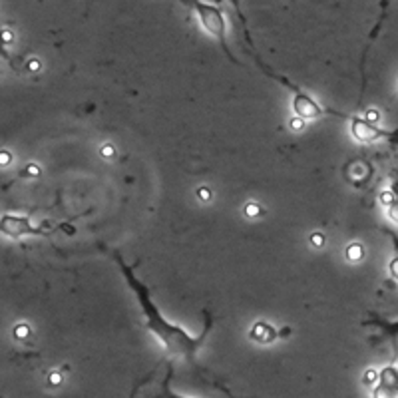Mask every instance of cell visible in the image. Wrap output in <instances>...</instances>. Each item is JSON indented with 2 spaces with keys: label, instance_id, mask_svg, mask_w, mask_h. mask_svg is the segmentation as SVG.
I'll list each match as a JSON object with an SVG mask.
<instances>
[{
  "label": "cell",
  "instance_id": "1",
  "mask_svg": "<svg viewBox=\"0 0 398 398\" xmlns=\"http://www.w3.org/2000/svg\"><path fill=\"white\" fill-rule=\"evenodd\" d=\"M112 257H114L116 265L120 267V271L124 275L127 287L136 295V301H138V305L142 308L145 330H149L156 337V341L160 343L163 352L169 359H181V361L185 362H195L197 352L201 350V346L205 344L209 333H211V328H213V319L209 317V313H205V325H203V330L199 335L187 333L183 326L171 323L162 311H160V307L156 305V301L151 299L149 289L136 277L131 265H127L126 261L122 259V255L112 253Z\"/></svg>",
  "mask_w": 398,
  "mask_h": 398
},
{
  "label": "cell",
  "instance_id": "2",
  "mask_svg": "<svg viewBox=\"0 0 398 398\" xmlns=\"http://www.w3.org/2000/svg\"><path fill=\"white\" fill-rule=\"evenodd\" d=\"M178 2L183 4L185 8H189L197 16L201 28L211 38L217 40L221 48L225 50V54L231 56L229 46H227V20H225V14L217 4H211V2H205V0H178Z\"/></svg>",
  "mask_w": 398,
  "mask_h": 398
},
{
  "label": "cell",
  "instance_id": "3",
  "mask_svg": "<svg viewBox=\"0 0 398 398\" xmlns=\"http://www.w3.org/2000/svg\"><path fill=\"white\" fill-rule=\"evenodd\" d=\"M267 72L271 74L275 80H279L281 84H285L289 92L293 94V98H291V106H293V114L299 118V120H303V122H315V120H319V118H323L325 114H339V112H333V109H326L317 98H313L308 92H305L303 88H299V86H295V84H291L289 80H285L283 76H277V74H273L269 68H265Z\"/></svg>",
  "mask_w": 398,
  "mask_h": 398
},
{
  "label": "cell",
  "instance_id": "4",
  "mask_svg": "<svg viewBox=\"0 0 398 398\" xmlns=\"http://www.w3.org/2000/svg\"><path fill=\"white\" fill-rule=\"evenodd\" d=\"M42 229L32 223V219L26 215H16V213H4L0 217V235L8 239H20L26 235H38Z\"/></svg>",
  "mask_w": 398,
  "mask_h": 398
},
{
  "label": "cell",
  "instance_id": "5",
  "mask_svg": "<svg viewBox=\"0 0 398 398\" xmlns=\"http://www.w3.org/2000/svg\"><path fill=\"white\" fill-rule=\"evenodd\" d=\"M348 129H350V136L359 142V144H374V142H380L386 138V129L368 120V118H361V116H350L348 118Z\"/></svg>",
  "mask_w": 398,
  "mask_h": 398
},
{
  "label": "cell",
  "instance_id": "6",
  "mask_svg": "<svg viewBox=\"0 0 398 398\" xmlns=\"http://www.w3.org/2000/svg\"><path fill=\"white\" fill-rule=\"evenodd\" d=\"M372 398H398V366L380 368L372 384Z\"/></svg>",
  "mask_w": 398,
  "mask_h": 398
},
{
  "label": "cell",
  "instance_id": "7",
  "mask_svg": "<svg viewBox=\"0 0 398 398\" xmlns=\"http://www.w3.org/2000/svg\"><path fill=\"white\" fill-rule=\"evenodd\" d=\"M171 366L167 368V374H165V379H163V382H162V386H160V390L153 394L151 398H189V396H183V394H178L171 386H169V382H171Z\"/></svg>",
  "mask_w": 398,
  "mask_h": 398
},
{
  "label": "cell",
  "instance_id": "8",
  "mask_svg": "<svg viewBox=\"0 0 398 398\" xmlns=\"http://www.w3.org/2000/svg\"><path fill=\"white\" fill-rule=\"evenodd\" d=\"M362 257H364V247H362L361 243H350L346 247V259L350 263H359Z\"/></svg>",
  "mask_w": 398,
  "mask_h": 398
},
{
  "label": "cell",
  "instance_id": "9",
  "mask_svg": "<svg viewBox=\"0 0 398 398\" xmlns=\"http://www.w3.org/2000/svg\"><path fill=\"white\" fill-rule=\"evenodd\" d=\"M14 339H18V341H28L30 339V335H32V330H30V326L26 325V323H18V325H14Z\"/></svg>",
  "mask_w": 398,
  "mask_h": 398
},
{
  "label": "cell",
  "instance_id": "10",
  "mask_svg": "<svg viewBox=\"0 0 398 398\" xmlns=\"http://www.w3.org/2000/svg\"><path fill=\"white\" fill-rule=\"evenodd\" d=\"M12 163V153L8 149H0V167H6Z\"/></svg>",
  "mask_w": 398,
  "mask_h": 398
},
{
  "label": "cell",
  "instance_id": "11",
  "mask_svg": "<svg viewBox=\"0 0 398 398\" xmlns=\"http://www.w3.org/2000/svg\"><path fill=\"white\" fill-rule=\"evenodd\" d=\"M388 271L392 275V279H396L398 281V255L390 261V265H388Z\"/></svg>",
  "mask_w": 398,
  "mask_h": 398
},
{
  "label": "cell",
  "instance_id": "12",
  "mask_svg": "<svg viewBox=\"0 0 398 398\" xmlns=\"http://www.w3.org/2000/svg\"><path fill=\"white\" fill-rule=\"evenodd\" d=\"M28 169H26V173L28 175H38V165H34V163H30V165H26Z\"/></svg>",
  "mask_w": 398,
  "mask_h": 398
},
{
  "label": "cell",
  "instance_id": "13",
  "mask_svg": "<svg viewBox=\"0 0 398 398\" xmlns=\"http://www.w3.org/2000/svg\"><path fill=\"white\" fill-rule=\"evenodd\" d=\"M392 326H394V330H396V333H398V323H396V325H392Z\"/></svg>",
  "mask_w": 398,
  "mask_h": 398
},
{
  "label": "cell",
  "instance_id": "14",
  "mask_svg": "<svg viewBox=\"0 0 398 398\" xmlns=\"http://www.w3.org/2000/svg\"><path fill=\"white\" fill-rule=\"evenodd\" d=\"M396 92H398V88H396Z\"/></svg>",
  "mask_w": 398,
  "mask_h": 398
}]
</instances>
